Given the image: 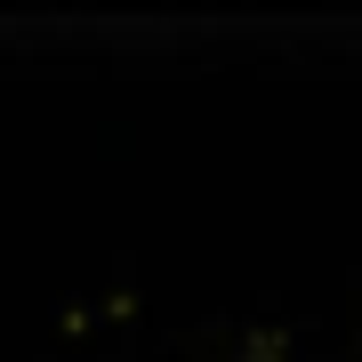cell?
I'll list each match as a JSON object with an SVG mask.
<instances>
[{"instance_id": "cell-1", "label": "cell", "mask_w": 362, "mask_h": 362, "mask_svg": "<svg viewBox=\"0 0 362 362\" xmlns=\"http://www.w3.org/2000/svg\"><path fill=\"white\" fill-rule=\"evenodd\" d=\"M233 362H282V338H274V330H250L242 346H233Z\"/></svg>"}]
</instances>
